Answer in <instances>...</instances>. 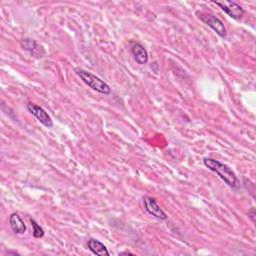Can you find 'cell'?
I'll list each match as a JSON object with an SVG mask.
<instances>
[{"mask_svg": "<svg viewBox=\"0 0 256 256\" xmlns=\"http://www.w3.org/2000/svg\"><path fill=\"white\" fill-rule=\"evenodd\" d=\"M30 223H31V226H32V234H33V237L35 238H41L44 236L45 232L43 230V228L33 219H30Z\"/></svg>", "mask_w": 256, "mask_h": 256, "instance_id": "obj_11", "label": "cell"}, {"mask_svg": "<svg viewBox=\"0 0 256 256\" xmlns=\"http://www.w3.org/2000/svg\"><path fill=\"white\" fill-rule=\"evenodd\" d=\"M143 204H144V208L145 210L152 215L153 217L165 221L167 220V215L166 213L161 209V207L158 205L157 201L155 198L150 197V196H144L143 197Z\"/></svg>", "mask_w": 256, "mask_h": 256, "instance_id": "obj_6", "label": "cell"}, {"mask_svg": "<svg viewBox=\"0 0 256 256\" xmlns=\"http://www.w3.org/2000/svg\"><path fill=\"white\" fill-rule=\"evenodd\" d=\"M87 247L95 255H99V256L110 255L107 247L102 242H100L99 240H97L95 238H90L87 241Z\"/></svg>", "mask_w": 256, "mask_h": 256, "instance_id": "obj_8", "label": "cell"}, {"mask_svg": "<svg viewBox=\"0 0 256 256\" xmlns=\"http://www.w3.org/2000/svg\"><path fill=\"white\" fill-rule=\"evenodd\" d=\"M26 108L28 110V112L30 114H32L33 116L36 117V119L45 127L47 128H51L53 126V121L50 117V115L39 105L34 104L32 102H29L26 105Z\"/></svg>", "mask_w": 256, "mask_h": 256, "instance_id": "obj_5", "label": "cell"}, {"mask_svg": "<svg viewBox=\"0 0 256 256\" xmlns=\"http://www.w3.org/2000/svg\"><path fill=\"white\" fill-rule=\"evenodd\" d=\"M203 164L209 170L216 173L229 187L231 188L239 187L240 181L237 178L235 172L228 165L209 157H206L203 159Z\"/></svg>", "mask_w": 256, "mask_h": 256, "instance_id": "obj_1", "label": "cell"}, {"mask_svg": "<svg viewBox=\"0 0 256 256\" xmlns=\"http://www.w3.org/2000/svg\"><path fill=\"white\" fill-rule=\"evenodd\" d=\"M195 14L200 21H202L207 26H209L214 32H216V34L218 36H220L221 38H226V36H227L226 27H225L224 23L218 17H216L215 15H213L211 13L200 12V11H196Z\"/></svg>", "mask_w": 256, "mask_h": 256, "instance_id": "obj_3", "label": "cell"}, {"mask_svg": "<svg viewBox=\"0 0 256 256\" xmlns=\"http://www.w3.org/2000/svg\"><path fill=\"white\" fill-rule=\"evenodd\" d=\"M131 53L134 57V60L139 65H145L148 62L149 56L146 48L140 43H133L131 46Z\"/></svg>", "mask_w": 256, "mask_h": 256, "instance_id": "obj_7", "label": "cell"}, {"mask_svg": "<svg viewBox=\"0 0 256 256\" xmlns=\"http://www.w3.org/2000/svg\"><path fill=\"white\" fill-rule=\"evenodd\" d=\"M20 45H21V47L25 51H27V52H29L31 54H33L34 51L38 47L37 46V42L34 39H32V38H24V39L20 40Z\"/></svg>", "mask_w": 256, "mask_h": 256, "instance_id": "obj_10", "label": "cell"}, {"mask_svg": "<svg viewBox=\"0 0 256 256\" xmlns=\"http://www.w3.org/2000/svg\"><path fill=\"white\" fill-rule=\"evenodd\" d=\"M9 224L11 229L17 234H23L26 232V225L18 213H12L9 216Z\"/></svg>", "mask_w": 256, "mask_h": 256, "instance_id": "obj_9", "label": "cell"}, {"mask_svg": "<svg viewBox=\"0 0 256 256\" xmlns=\"http://www.w3.org/2000/svg\"><path fill=\"white\" fill-rule=\"evenodd\" d=\"M248 217L251 219V221L254 223L255 221V208L252 207L249 211H248Z\"/></svg>", "mask_w": 256, "mask_h": 256, "instance_id": "obj_12", "label": "cell"}, {"mask_svg": "<svg viewBox=\"0 0 256 256\" xmlns=\"http://www.w3.org/2000/svg\"><path fill=\"white\" fill-rule=\"evenodd\" d=\"M76 74L81 78V80L89 86L91 89L102 93V94H110L111 93V88L110 86L102 79H100L98 76L94 75L93 73L82 69V68H76L75 69Z\"/></svg>", "mask_w": 256, "mask_h": 256, "instance_id": "obj_2", "label": "cell"}, {"mask_svg": "<svg viewBox=\"0 0 256 256\" xmlns=\"http://www.w3.org/2000/svg\"><path fill=\"white\" fill-rule=\"evenodd\" d=\"M216 5H218L224 13H226L229 17L235 20H240L245 14V10L243 9L242 6H240L238 3L234 1H229V0H224V1H213Z\"/></svg>", "mask_w": 256, "mask_h": 256, "instance_id": "obj_4", "label": "cell"}]
</instances>
